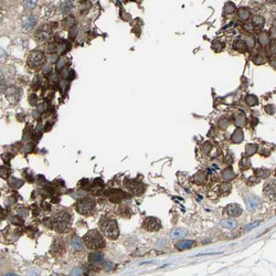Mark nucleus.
<instances>
[{
	"label": "nucleus",
	"mask_w": 276,
	"mask_h": 276,
	"mask_svg": "<svg viewBox=\"0 0 276 276\" xmlns=\"http://www.w3.org/2000/svg\"><path fill=\"white\" fill-rule=\"evenodd\" d=\"M105 268H106V270H113L114 265L112 264V263H107V264H105Z\"/></svg>",
	"instance_id": "obj_50"
},
{
	"label": "nucleus",
	"mask_w": 276,
	"mask_h": 276,
	"mask_svg": "<svg viewBox=\"0 0 276 276\" xmlns=\"http://www.w3.org/2000/svg\"><path fill=\"white\" fill-rule=\"evenodd\" d=\"M75 25V19L73 16H67L66 18H64V20L62 21V27L63 29H72Z\"/></svg>",
	"instance_id": "obj_16"
},
{
	"label": "nucleus",
	"mask_w": 276,
	"mask_h": 276,
	"mask_svg": "<svg viewBox=\"0 0 276 276\" xmlns=\"http://www.w3.org/2000/svg\"><path fill=\"white\" fill-rule=\"evenodd\" d=\"M99 229L105 236L112 240H115L119 234L118 224L113 219H103L99 223Z\"/></svg>",
	"instance_id": "obj_2"
},
{
	"label": "nucleus",
	"mask_w": 276,
	"mask_h": 276,
	"mask_svg": "<svg viewBox=\"0 0 276 276\" xmlns=\"http://www.w3.org/2000/svg\"><path fill=\"white\" fill-rule=\"evenodd\" d=\"M256 174L259 177V178H267L270 174V171L267 170V169H257L256 170Z\"/></svg>",
	"instance_id": "obj_33"
},
{
	"label": "nucleus",
	"mask_w": 276,
	"mask_h": 276,
	"mask_svg": "<svg viewBox=\"0 0 276 276\" xmlns=\"http://www.w3.org/2000/svg\"><path fill=\"white\" fill-rule=\"evenodd\" d=\"M70 219H71V217H70L69 213L64 212V211H61V212H59L58 214H55L52 218V221H51L52 222V228H54L59 232L64 231L67 228V225H69Z\"/></svg>",
	"instance_id": "obj_3"
},
{
	"label": "nucleus",
	"mask_w": 276,
	"mask_h": 276,
	"mask_svg": "<svg viewBox=\"0 0 276 276\" xmlns=\"http://www.w3.org/2000/svg\"><path fill=\"white\" fill-rule=\"evenodd\" d=\"M250 16H251V12H250V10H248L247 8H241L240 10H239V12H237V17H239V19L242 20V21H246V20H248Z\"/></svg>",
	"instance_id": "obj_18"
},
{
	"label": "nucleus",
	"mask_w": 276,
	"mask_h": 276,
	"mask_svg": "<svg viewBox=\"0 0 276 276\" xmlns=\"http://www.w3.org/2000/svg\"><path fill=\"white\" fill-rule=\"evenodd\" d=\"M0 75H1V70H0Z\"/></svg>",
	"instance_id": "obj_52"
},
{
	"label": "nucleus",
	"mask_w": 276,
	"mask_h": 276,
	"mask_svg": "<svg viewBox=\"0 0 276 276\" xmlns=\"http://www.w3.org/2000/svg\"><path fill=\"white\" fill-rule=\"evenodd\" d=\"M266 110H267V112H268V113H270V114H273L274 112H275V108H274L273 105H268L267 107H266Z\"/></svg>",
	"instance_id": "obj_46"
},
{
	"label": "nucleus",
	"mask_w": 276,
	"mask_h": 276,
	"mask_svg": "<svg viewBox=\"0 0 276 276\" xmlns=\"http://www.w3.org/2000/svg\"><path fill=\"white\" fill-rule=\"evenodd\" d=\"M245 101H246V103H247L248 106H254V105H256L257 103H259L257 97L254 96V95H248V96H246Z\"/></svg>",
	"instance_id": "obj_31"
},
{
	"label": "nucleus",
	"mask_w": 276,
	"mask_h": 276,
	"mask_svg": "<svg viewBox=\"0 0 276 276\" xmlns=\"http://www.w3.org/2000/svg\"><path fill=\"white\" fill-rule=\"evenodd\" d=\"M259 204V199L255 196H250L246 199V207L248 210H254Z\"/></svg>",
	"instance_id": "obj_12"
},
{
	"label": "nucleus",
	"mask_w": 276,
	"mask_h": 276,
	"mask_svg": "<svg viewBox=\"0 0 276 276\" xmlns=\"http://www.w3.org/2000/svg\"><path fill=\"white\" fill-rule=\"evenodd\" d=\"M48 38H49V31H48L47 29L42 28V29L38 30V32H36V39L39 42L45 41Z\"/></svg>",
	"instance_id": "obj_17"
},
{
	"label": "nucleus",
	"mask_w": 276,
	"mask_h": 276,
	"mask_svg": "<svg viewBox=\"0 0 276 276\" xmlns=\"http://www.w3.org/2000/svg\"><path fill=\"white\" fill-rule=\"evenodd\" d=\"M95 210V202L90 199H83L76 203V211L83 215H90Z\"/></svg>",
	"instance_id": "obj_5"
},
{
	"label": "nucleus",
	"mask_w": 276,
	"mask_h": 276,
	"mask_svg": "<svg viewBox=\"0 0 276 276\" xmlns=\"http://www.w3.org/2000/svg\"><path fill=\"white\" fill-rule=\"evenodd\" d=\"M64 252V243L61 240H55L52 244V248H51V253L54 255H61Z\"/></svg>",
	"instance_id": "obj_9"
},
{
	"label": "nucleus",
	"mask_w": 276,
	"mask_h": 276,
	"mask_svg": "<svg viewBox=\"0 0 276 276\" xmlns=\"http://www.w3.org/2000/svg\"><path fill=\"white\" fill-rule=\"evenodd\" d=\"M76 32H77V29L76 28H72L71 29V31H70V39H74L75 38V34H76Z\"/></svg>",
	"instance_id": "obj_44"
},
{
	"label": "nucleus",
	"mask_w": 276,
	"mask_h": 276,
	"mask_svg": "<svg viewBox=\"0 0 276 276\" xmlns=\"http://www.w3.org/2000/svg\"><path fill=\"white\" fill-rule=\"evenodd\" d=\"M36 17H29V18H27V21L25 22L23 27H25V30H30V29H32L36 25Z\"/></svg>",
	"instance_id": "obj_22"
},
{
	"label": "nucleus",
	"mask_w": 276,
	"mask_h": 276,
	"mask_svg": "<svg viewBox=\"0 0 276 276\" xmlns=\"http://www.w3.org/2000/svg\"><path fill=\"white\" fill-rule=\"evenodd\" d=\"M256 149H257L256 145H253V144H250V145H247V146H246V154H247V156H251V155H253L254 152L256 151Z\"/></svg>",
	"instance_id": "obj_35"
},
{
	"label": "nucleus",
	"mask_w": 276,
	"mask_h": 276,
	"mask_svg": "<svg viewBox=\"0 0 276 276\" xmlns=\"http://www.w3.org/2000/svg\"><path fill=\"white\" fill-rule=\"evenodd\" d=\"M252 22H253V25L255 28H262L265 23V19L262 16H254Z\"/></svg>",
	"instance_id": "obj_25"
},
{
	"label": "nucleus",
	"mask_w": 276,
	"mask_h": 276,
	"mask_svg": "<svg viewBox=\"0 0 276 276\" xmlns=\"http://www.w3.org/2000/svg\"><path fill=\"white\" fill-rule=\"evenodd\" d=\"M8 185L10 186L11 188H20L23 186V181H22L21 179L14 178V177H10L8 180Z\"/></svg>",
	"instance_id": "obj_19"
},
{
	"label": "nucleus",
	"mask_w": 276,
	"mask_h": 276,
	"mask_svg": "<svg viewBox=\"0 0 276 276\" xmlns=\"http://www.w3.org/2000/svg\"><path fill=\"white\" fill-rule=\"evenodd\" d=\"M1 157H2V159H3V163H10L11 158H12V155H11V154H3Z\"/></svg>",
	"instance_id": "obj_39"
},
{
	"label": "nucleus",
	"mask_w": 276,
	"mask_h": 276,
	"mask_svg": "<svg viewBox=\"0 0 276 276\" xmlns=\"http://www.w3.org/2000/svg\"><path fill=\"white\" fill-rule=\"evenodd\" d=\"M235 123L237 125H240V126H243V125H245L246 123V117L243 114H239V115L235 117Z\"/></svg>",
	"instance_id": "obj_34"
},
{
	"label": "nucleus",
	"mask_w": 276,
	"mask_h": 276,
	"mask_svg": "<svg viewBox=\"0 0 276 276\" xmlns=\"http://www.w3.org/2000/svg\"><path fill=\"white\" fill-rule=\"evenodd\" d=\"M9 174H10V170H9L7 167H5V166H1V167H0V177H1L2 179H8Z\"/></svg>",
	"instance_id": "obj_32"
},
{
	"label": "nucleus",
	"mask_w": 276,
	"mask_h": 276,
	"mask_svg": "<svg viewBox=\"0 0 276 276\" xmlns=\"http://www.w3.org/2000/svg\"><path fill=\"white\" fill-rule=\"evenodd\" d=\"M245 44H246V47H247V49H252V48L254 47V44H255V40H254L252 36H248V38L246 39Z\"/></svg>",
	"instance_id": "obj_37"
},
{
	"label": "nucleus",
	"mask_w": 276,
	"mask_h": 276,
	"mask_svg": "<svg viewBox=\"0 0 276 276\" xmlns=\"http://www.w3.org/2000/svg\"><path fill=\"white\" fill-rule=\"evenodd\" d=\"M226 213L230 217H239V215L242 214V209L240 208V205H237L235 203H232L226 207Z\"/></svg>",
	"instance_id": "obj_10"
},
{
	"label": "nucleus",
	"mask_w": 276,
	"mask_h": 276,
	"mask_svg": "<svg viewBox=\"0 0 276 276\" xmlns=\"http://www.w3.org/2000/svg\"><path fill=\"white\" fill-rule=\"evenodd\" d=\"M235 9L236 8H235V6H234V3L233 2H226L225 6H224V12L228 13V14L233 13V12L235 11Z\"/></svg>",
	"instance_id": "obj_29"
},
{
	"label": "nucleus",
	"mask_w": 276,
	"mask_h": 276,
	"mask_svg": "<svg viewBox=\"0 0 276 276\" xmlns=\"http://www.w3.org/2000/svg\"><path fill=\"white\" fill-rule=\"evenodd\" d=\"M264 58H262V56H257L256 59H255V63H257V64H261V63H263V62H264Z\"/></svg>",
	"instance_id": "obj_47"
},
{
	"label": "nucleus",
	"mask_w": 276,
	"mask_h": 276,
	"mask_svg": "<svg viewBox=\"0 0 276 276\" xmlns=\"http://www.w3.org/2000/svg\"><path fill=\"white\" fill-rule=\"evenodd\" d=\"M83 241L85 243V245L92 250H97V248H102L105 246L104 237L97 230H92V231L87 232L85 236L83 237Z\"/></svg>",
	"instance_id": "obj_1"
},
{
	"label": "nucleus",
	"mask_w": 276,
	"mask_h": 276,
	"mask_svg": "<svg viewBox=\"0 0 276 276\" xmlns=\"http://www.w3.org/2000/svg\"><path fill=\"white\" fill-rule=\"evenodd\" d=\"M32 147H33V145L32 144H28L27 146H25V151H27V152H29V151H31V149H32Z\"/></svg>",
	"instance_id": "obj_49"
},
{
	"label": "nucleus",
	"mask_w": 276,
	"mask_h": 276,
	"mask_svg": "<svg viewBox=\"0 0 276 276\" xmlns=\"http://www.w3.org/2000/svg\"><path fill=\"white\" fill-rule=\"evenodd\" d=\"M18 214L21 215V217H27L28 210L25 208H20V209H18Z\"/></svg>",
	"instance_id": "obj_41"
},
{
	"label": "nucleus",
	"mask_w": 276,
	"mask_h": 276,
	"mask_svg": "<svg viewBox=\"0 0 276 276\" xmlns=\"http://www.w3.org/2000/svg\"><path fill=\"white\" fill-rule=\"evenodd\" d=\"M125 186H126V188L130 191V192L136 194V196L141 194V193L144 192V190H145V187H144L143 183L135 181V180L126 179L125 180Z\"/></svg>",
	"instance_id": "obj_6"
},
{
	"label": "nucleus",
	"mask_w": 276,
	"mask_h": 276,
	"mask_svg": "<svg viewBox=\"0 0 276 276\" xmlns=\"http://www.w3.org/2000/svg\"><path fill=\"white\" fill-rule=\"evenodd\" d=\"M259 223H261V222H254V223H252V224H250V225H247L246 226V231H250V230L251 229H253V228H255V226H257V225H259Z\"/></svg>",
	"instance_id": "obj_45"
},
{
	"label": "nucleus",
	"mask_w": 276,
	"mask_h": 276,
	"mask_svg": "<svg viewBox=\"0 0 276 276\" xmlns=\"http://www.w3.org/2000/svg\"><path fill=\"white\" fill-rule=\"evenodd\" d=\"M6 95H7V98L11 102H18L21 96V91L17 86H11L6 91Z\"/></svg>",
	"instance_id": "obj_8"
},
{
	"label": "nucleus",
	"mask_w": 276,
	"mask_h": 276,
	"mask_svg": "<svg viewBox=\"0 0 276 276\" xmlns=\"http://www.w3.org/2000/svg\"><path fill=\"white\" fill-rule=\"evenodd\" d=\"M194 244V242L193 241H190V240H186V241H181L180 243H178V245H177V247L179 248L180 251H182V250H186V248H190L191 246Z\"/></svg>",
	"instance_id": "obj_26"
},
{
	"label": "nucleus",
	"mask_w": 276,
	"mask_h": 276,
	"mask_svg": "<svg viewBox=\"0 0 276 276\" xmlns=\"http://www.w3.org/2000/svg\"><path fill=\"white\" fill-rule=\"evenodd\" d=\"M144 228L147 230V231H158V230L161 228V223L160 221L156 218H147L144 222Z\"/></svg>",
	"instance_id": "obj_7"
},
{
	"label": "nucleus",
	"mask_w": 276,
	"mask_h": 276,
	"mask_svg": "<svg viewBox=\"0 0 276 276\" xmlns=\"http://www.w3.org/2000/svg\"><path fill=\"white\" fill-rule=\"evenodd\" d=\"M11 222L13 224H16V225H22V224L25 223L23 222V220H22L20 217H18V215H16V217H12L11 218Z\"/></svg>",
	"instance_id": "obj_36"
},
{
	"label": "nucleus",
	"mask_w": 276,
	"mask_h": 276,
	"mask_svg": "<svg viewBox=\"0 0 276 276\" xmlns=\"http://www.w3.org/2000/svg\"><path fill=\"white\" fill-rule=\"evenodd\" d=\"M81 273H82V270L80 268H75V270H72V275H80Z\"/></svg>",
	"instance_id": "obj_48"
},
{
	"label": "nucleus",
	"mask_w": 276,
	"mask_h": 276,
	"mask_svg": "<svg viewBox=\"0 0 276 276\" xmlns=\"http://www.w3.org/2000/svg\"><path fill=\"white\" fill-rule=\"evenodd\" d=\"M45 55L41 51H32L28 58V65L32 69H40L45 64Z\"/></svg>",
	"instance_id": "obj_4"
},
{
	"label": "nucleus",
	"mask_w": 276,
	"mask_h": 276,
	"mask_svg": "<svg viewBox=\"0 0 276 276\" xmlns=\"http://www.w3.org/2000/svg\"><path fill=\"white\" fill-rule=\"evenodd\" d=\"M250 160L246 159V158H243L242 161H241V167H242V169H247L248 167H250Z\"/></svg>",
	"instance_id": "obj_38"
},
{
	"label": "nucleus",
	"mask_w": 276,
	"mask_h": 276,
	"mask_svg": "<svg viewBox=\"0 0 276 276\" xmlns=\"http://www.w3.org/2000/svg\"><path fill=\"white\" fill-rule=\"evenodd\" d=\"M243 138H244V136H243L242 130L239 128V129H236L234 132H233V135H232L231 139H232L233 143H241V141L243 140Z\"/></svg>",
	"instance_id": "obj_20"
},
{
	"label": "nucleus",
	"mask_w": 276,
	"mask_h": 276,
	"mask_svg": "<svg viewBox=\"0 0 276 276\" xmlns=\"http://www.w3.org/2000/svg\"><path fill=\"white\" fill-rule=\"evenodd\" d=\"M188 231L186 229H174L170 233L171 239H182L187 235Z\"/></svg>",
	"instance_id": "obj_15"
},
{
	"label": "nucleus",
	"mask_w": 276,
	"mask_h": 276,
	"mask_svg": "<svg viewBox=\"0 0 276 276\" xmlns=\"http://www.w3.org/2000/svg\"><path fill=\"white\" fill-rule=\"evenodd\" d=\"M221 225L226 229H234L236 226V221L232 220V219H228V220H222L221 221Z\"/></svg>",
	"instance_id": "obj_23"
},
{
	"label": "nucleus",
	"mask_w": 276,
	"mask_h": 276,
	"mask_svg": "<svg viewBox=\"0 0 276 276\" xmlns=\"http://www.w3.org/2000/svg\"><path fill=\"white\" fill-rule=\"evenodd\" d=\"M64 65H65V60H63V59H60V60L58 61V64H56V69H58V70L63 69Z\"/></svg>",
	"instance_id": "obj_42"
},
{
	"label": "nucleus",
	"mask_w": 276,
	"mask_h": 276,
	"mask_svg": "<svg viewBox=\"0 0 276 276\" xmlns=\"http://www.w3.org/2000/svg\"><path fill=\"white\" fill-rule=\"evenodd\" d=\"M234 49L236 50V51H240V52H245L246 49H247V47H246V44L244 41H242V40H236V41L234 42Z\"/></svg>",
	"instance_id": "obj_24"
},
{
	"label": "nucleus",
	"mask_w": 276,
	"mask_h": 276,
	"mask_svg": "<svg viewBox=\"0 0 276 276\" xmlns=\"http://www.w3.org/2000/svg\"><path fill=\"white\" fill-rule=\"evenodd\" d=\"M257 40H259V43L263 47L265 45H268L270 42V36H268V33L266 32H261L257 36Z\"/></svg>",
	"instance_id": "obj_14"
},
{
	"label": "nucleus",
	"mask_w": 276,
	"mask_h": 276,
	"mask_svg": "<svg viewBox=\"0 0 276 276\" xmlns=\"http://www.w3.org/2000/svg\"><path fill=\"white\" fill-rule=\"evenodd\" d=\"M29 103H30L32 106H36V94L30 95V97H29Z\"/></svg>",
	"instance_id": "obj_40"
},
{
	"label": "nucleus",
	"mask_w": 276,
	"mask_h": 276,
	"mask_svg": "<svg viewBox=\"0 0 276 276\" xmlns=\"http://www.w3.org/2000/svg\"><path fill=\"white\" fill-rule=\"evenodd\" d=\"M107 196L112 202H119L121 199L124 198V193L121 190H109L107 192Z\"/></svg>",
	"instance_id": "obj_11"
},
{
	"label": "nucleus",
	"mask_w": 276,
	"mask_h": 276,
	"mask_svg": "<svg viewBox=\"0 0 276 276\" xmlns=\"http://www.w3.org/2000/svg\"><path fill=\"white\" fill-rule=\"evenodd\" d=\"M229 119H222V121H220V126L221 128H226L228 127V125H229Z\"/></svg>",
	"instance_id": "obj_43"
},
{
	"label": "nucleus",
	"mask_w": 276,
	"mask_h": 276,
	"mask_svg": "<svg viewBox=\"0 0 276 276\" xmlns=\"http://www.w3.org/2000/svg\"><path fill=\"white\" fill-rule=\"evenodd\" d=\"M71 245H72V247L74 248V250H76V251H81L83 248V242L80 237L75 236V237H73V240H72Z\"/></svg>",
	"instance_id": "obj_21"
},
{
	"label": "nucleus",
	"mask_w": 276,
	"mask_h": 276,
	"mask_svg": "<svg viewBox=\"0 0 276 276\" xmlns=\"http://www.w3.org/2000/svg\"><path fill=\"white\" fill-rule=\"evenodd\" d=\"M90 262L94 263V264H97V263H101L103 261V254L102 253H93L90 255Z\"/></svg>",
	"instance_id": "obj_27"
},
{
	"label": "nucleus",
	"mask_w": 276,
	"mask_h": 276,
	"mask_svg": "<svg viewBox=\"0 0 276 276\" xmlns=\"http://www.w3.org/2000/svg\"><path fill=\"white\" fill-rule=\"evenodd\" d=\"M72 7H73V5H72L71 1L66 0V1H64V2L62 3V6H61L62 12H63V13H69L70 11L72 10Z\"/></svg>",
	"instance_id": "obj_28"
},
{
	"label": "nucleus",
	"mask_w": 276,
	"mask_h": 276,
	"mask_svg": "<svg viewBox=\"0 0 276 276\" xmlns=\"http://www.w3.org/2000/svg\"><path fill=\"white\" fill-rule=\"evenodd\" d=\"M266 2H268V3H275V0H266Z\"/></svg>",
	"instance_id": "obj_51"
},
{
	"label": "nucleus",
	"mask_w": 276,
	"mask_h": 276,
	"mask_svg": "<svg viewBox=\"0 0 276 276\" xmlns=\"http://www.w3.org/2000/svg\"><path fill=\"white\" fill-rule=\"evenodd\" d=\"M275 181L274 182H270V183H267V185L265 186L264 188V192L265 194L267 197H270V198H275Z\"/></svg>",
	"instance_id": "obj_13"
},
{
	"label": "nucleus",
	"mask_w": 276,
	"mask_h": 276,
	"mask_svg": "<svg viewBox=\"0 0 276 276\" xmlns=\"http://www.w3.org/2000/svg\"><path fill=\"white\" fill-rule=\"evenodd\" d=\"M234 172L231 170V169H225V170H223V172H222V177H223V179L224 180H231L234 178Z\"/></svg>",
	"instance_id": "obj_30"
},
{
	"label": "nucleus",
	"mask_w": 276,
	"mask_h": 276,
	"mask_svg": "<svg viewBox=\"0 0 276 276\" xmlns=\"http://www.w3.org/2000/svg\"><path fill=\"white\" fill-rule=\"evenodd\" d=\"M0 264H1V261H0Z\"/></svg>",
	"instance_id": "obj_53"
}]
</instances>
